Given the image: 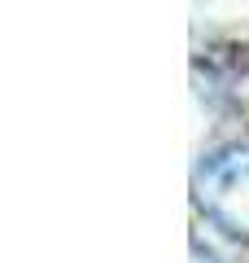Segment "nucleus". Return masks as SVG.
Wrapping results in <instances>:
<instances>
[{"mask_svg":"<svg viewBox=\"0 0 249 263\" xmlns=\"http://www.w3.org/2000/svg\"><path fill=\"white\" fill-rule=\"evenodd\" d=\"M197 202L227 233L249 237V149H219L197 171Z\"/></svg>","mask_w":249,"mask_h":263,"instance_id":"f257e3e1","label":"nucleus"}]
</instances>
